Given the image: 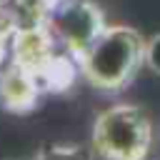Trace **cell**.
Returning <instances> with one entry per match:
<instances>
[{
    "instance_id": "1",
    "label": "cell",
    "mask_w": 160,
    "mask_h": 160,
    "mask_svg": "<svg viewBox=\"0 0 160 160\" xmlns=\"http://www.w3.org/2000/svg\"><path fill=\"white\" fill-rule=\"evenodd\" d=\"M145 65V38L130 25H108L82 52L80 75L102 92H118Z\"/></svg>"
},
{
    "instance_id": "2",
    "label": "cell",
    "mask_w": 160,
    "mask_h": 160,
    "mask_svg": "<svg viewBox=\"0 0 160 160\" xmlns=\"http://www.w3.org/2000/svg\"><path fill=\"white\" fill-rule=\"evenodd\" d=\"M152 145V120L142 105L115 102L92 122V150L102 160H145Z\"/></svg>"
},
{
    "instance_id": "3",
    "label": "cell",
    "mask_w": 160,
    "mask_h": 160,
    "mask_svg": "<svg viewBox=\"0 0 160 160\" xmlns=\"http://www.w3.org/2000/svg\"><path fill=\"white\" fill-rule=\"evenodd\" d=\"M48 28L60 42V48L80 60L82 52L102 35V30L108 28V20L98 2L68 0L50 15Z\"/></svg>"
},
{
    "instance_id": "4",
    "label": "cell",
    "mask_w": 160,
    "mask_h": 160,
    "mask_svg": "<svg viewBox=\"0 0 160 160\" xmlns=\"http://www.w3.org/2000/svg\"><path fill=\"white\" fill-rule=\"evenodd\" d=\"M60 42L50 32L48 25L42 28H28V30H15L10 40V60L22 65L32 78L60 52Z\"/></svg>"
},
{
    "instance_id": "5",
    "label": "cell",
    "mask_w": 160,
    "mask_h": 160,
    "mask_svg": "<svg viewBox=\"0 0 160 160\" xmlns=\"http://www.w3.org/2000/svg\"><path fill=\"white\" fill-rule=\"evenodd\" d=\"M42 90L38 85V80L32 78V72H28L22 65L18 62H8L0 68V105L8 112H30L38 100H40Z\"/></svg>"
},
{
    "instance_id": "6",
    "label": "cell",
    "mask_w": 160,
    "mask_h": 160,
    "mask_svg": "<svg viewBox=\"0 0 160 160\" xmlns=\"http://www.w3.org/2000/svg\"><path fill=\"white\" fill-rule=\"evenodd\" d=\"M30 160H92L90 150L75 142H52L40 148Z\"/></svg>"
},
{
    "instance_id": "7",
    "label": "cell",
    "mask_w": 160,
    "mask_h": 160,
    "mask_svg": "<svg viewBox=\"0 0 160 160\" xmlns=\"http://www.w3.org/2000/svg\"><path fill=\"white\" fill-rule=\"evenodd\" d=\"M145 68H150L155 75H160V32L145 40Z\"/></svg>"
},
{
    "instance_id": "8",
    "label": "cell",
    "mask_w": 160,
    "mask_h": 160,
    "mask_svg": "<svg viewBox=\"0 0 160 160\" xmlns=\"http://www.w3.org/2000/svg\"><path fill=\"white\" fill-rule=\"evenodd\" d=\"M12 32H15L12 22H10V18L5 15V10L0 8V68H2L5 58H8V50H10V40H12Z\"/></svg>"
}]
</instances>
